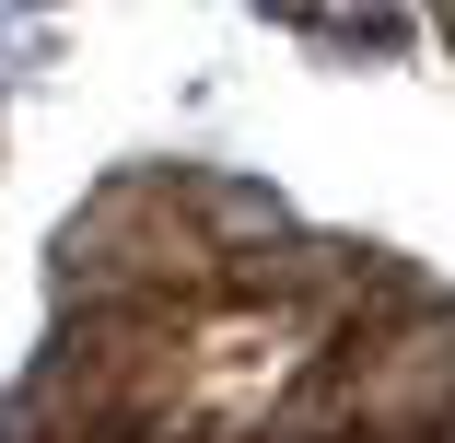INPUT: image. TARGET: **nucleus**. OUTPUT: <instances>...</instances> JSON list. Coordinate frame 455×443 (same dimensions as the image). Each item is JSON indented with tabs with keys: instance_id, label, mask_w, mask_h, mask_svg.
Returning a JSON list of instances; mask_svg holds the SVG:
<instances>
[{
	"instance_id": "f257e3e1",
	"label": "nucleus",
	"mask_w": 455,
	"mask_h": 443,
	"mask_svg": "<svg viewBox=\"0 0 455 443\" xmlns=\"http://www.w3.org/2000/svg\"><path fill=\"white\" fill-rule=\"evenodd\" d=\"M199 199H211V222H222V233H281V199H257V187H222V175H211Z\"/></svg>"
}]
</instances>
